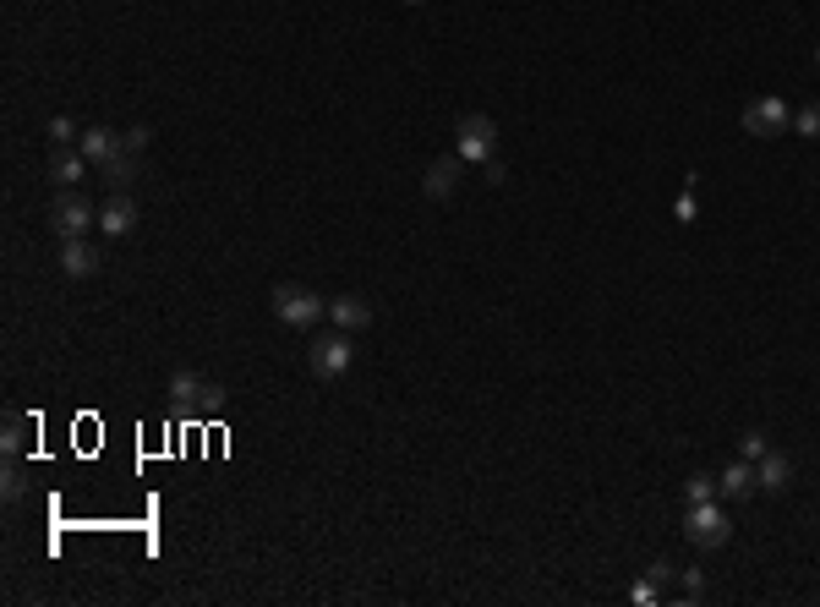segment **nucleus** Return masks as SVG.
I'll list each match as a JSON object with an SVG mask.
<instances>
[{
    "label": "nucleus",
    "mask_w": 820,
    "mask_h": 607,
    "mask_svg": "<svg viewBox=\"0 0 820 607\" xmlns=\"http://www.w3.org/2000/svg\"><path fill=\"white\" fill-rule=\"evenodd\" d=\"M104 175L115 181V192H126V186L137 181V154H126V148H121V154H115L110 165H104Z\"/></svg>",
    "instance_id": "nucleus-17"
},
{
    "label": "nucleus",
    "mask_w": 820,
    "mask_h": 607,
    "mask_svg": "<svg viewBox=\"0 0 820 607\" xmlns=\"http://www.w3.org/2000/svg\"><path fill=\"white\" fill-rule=\"evenodd\" d=\"M274 318L285 329H312L318 318H328V301L307 285H274Z\"/></svg>",
    "instance_id": "nucleus-1"
},
{
    "label": "nucleus",
    "mask_w": 820,
    "mask_h": 607,
    "mask_svg": "<svg viewBox=\"0 0 820 607\" xmlns=\"http://www.w3.org/2000/svg\"><path fill=\"white\" fill-rule=\"evenodd\" d=\"M99 252H93L88 247V241H61V274L66 279H93V274H99Z\"/></svg>",
    "instance_id": "nucleus-11"
},
{
    "label": "nucleus",
    "mask_w": 820,
    "mask_h": 607,
    "mask_svg": "<svg viewBox=\"0 0 820 607\" xmlns=\"http://www.w3.org/2000/svg\"><path fill=\"white\" fill-rule=\"evenodd\" d=\"M50 175H55V186H77L82 175H88V154H61Z\"/></svg>",
    "instance_id": "nucleus-16"
},
{
    "label": "nucleus",
    "mask_w": 820,
    "mask_h": 607,
    "mask_svg": "<svg viewBox=\"0 0 820 607\" xmlns=\"http://www.w3.org/2000/svg\"><path fill=\"white\" fill-rule=\"evenodd\" d=\"M121 148H126V154H143V148H148V126H126Z\"/></svg>",
    "instance_id": "nucleus-23"
},
{
    "label": "nucleus",
    "mask_w": 820,
    "mask_h": 607,
    "mask_svg": "<svg viewBox=\"0 0 820 607\" xmlns=\"http://www.w3.org/2000/svg\"><path fill=\"white\" fill-rule=\"evenodd\" d=\"M766 449H771V443H766V433H744V438H738V454H744L749 465H755V460H760V454H766Z\"/></svg>",
    "instance_id": "nucleus-21"
},
{
    "label": "nucleus",
    "mask_w": 820,
    "mask_h": 607,
    "mask_svg": "<svg viewBox=\"0 0 820 607\" xmlns=\"http://www.w3.org/2000/svg\"><path fill=\"white\" fill-rule=\"evenodd\" d=\"M328 318H334V329L356 334V329H367V323H372V307L361 296H339V301H328Z\"/></svg>",
    "instance_id": "nucleus-13"
},
{
    "label": "nucleus",
    "mask_w": 820,
    "mask_h": 607,
    "mask_svg": "<svg viewBox=\"0 0 820 607\" xmlns=\"http://www.w3.org/2000/svg\"><path fill=\"white\" fill-rule=\"evenodd\" d=\"M788 126H793V110L777 99V93H760V99L744 104V132L749 137H777V132H788Z\"/></svg>",
    "instance_id": "nucleus-5"
},
{
    "label": "nucleus",
    "mask_w": 820,
    "mask_h": 607,
    "mask_svg": "<svg viewBox=\"0 0 820 607\" xmlns=\"http://www.w3.org/2000/svg\"><path fill=\"white\" fill-rule=\"evenodd\" d=\"M684 597H689V602L706 597V575H700V569H684Z\"/></svg>",
    "instance_id": "nucleus-24"
},
{
    "label": "nucleus",
    "mask_w": 820,
    "mask_h": 607,
    "mask_svg": "<svg viewBox=\"0 0 820 607\" xmlns=\"http://www.w3.org/2000/svg\"><path fill=\"white\" fill-rule=\"evenodd\" d=\"M44 132H50V143H55V148H66V143H72V137H77V126L66 121V115H55V121L44 126Z\"/></svg>",
    "instance_id": "nucleus-22"
},
{
    "label": "nucleus",
    "mask_w": 820,
    "mask_h": 607,
    "mask_svg": "<svg viewBox=\"0 0 820 607\" xmlns=\"http://www.w3.org/2000/svg\"><path fill=\"white\" fill-rule=\"evenodd\" d=\"M717 487H722V498H749V493H755V465H749V460H733L728 471L717 476Z\"/></svg>",
    "instance_id": "nucleus-14"
},
{
    "label": "nucleus",
    "mask_w": 820,
    "mask_h": 607,
    "mask_svg": "<svg viewBox=\"0 0 820 607\" xmlns=\"http://www.w3.org/2000/svg\"><path fill=\"white\" fill-rule=\"evenodd\" d=\"M689 542L706 547V553H717V547L733 542V525L722 515V504L711 498V504H689Z\"/></svg>",
    "instance_id": "nucleus-3"
},
{
    "label": "nucleus",
    "mask_w": 820,
    "mask_h": 607,
    "mask_svg": "<svg viewBox=\"0 0 820 607\" xmlns=\"http://www.w3.org/2000/svg\"><path fill=\"white\" fill-rule=\"evenodd\" d=\"M99 230H104V236H132V230H137V203H132V197L115 192L110 203L99 208Z\"/></svg>",
    "instance_id": "nucleus-9"
},
{
    "label": "nucleus",
    "mask_w": 820,
    "mask_h": 607,
    "mask_svg": "<svg viewBox=\"0 0 820 607\" xmlns=\"http://www.w3.org/2000/svg\"><path fill=\"white\" fill-rule=\"evenodd\" d=\"M460 175H465V159L460 154H443V159H432V165H427V175H421V192L443 203V197L460 192Z\"/></svg>",
    "instance_id": "nucleus-8"
},
{
    "label": "nucleus",
    "mask_w": 820,
    "mask_h": 607,
    "mask_svg": "<svg viewBox=\"0 0 820 607\" xmlns=\"http://www.w3.org/2000/svg\"><path fill=\"white\" fill-rule=\"evenodd\" d=\"M722 487H717V476H689V504H711Z\"/></svg>",
    "instance_id": "nucleus-20"
},
{
    "label": "nucleus",
    "mask_w": 820,
    "mask_h": 607,
    "mask_svg": "<svg viewBox=\"0 0 820 607\" xmlns=\"http://www.w3.org/2000/svg\"><path fill=\"white\" fill-rule=\"evenodd\" d=\"M405 6H427V0H405Z\"/></svg>",
    "instance_id": "nucleus-27"
},
{
    "label": "nucleus",
    "mask_w": 820,
    "mask_h": 607,
    "mask_svg": "<svg viewBox=\"0 0 820 607\" xmlns=\"http://www.w3.org/2000/svg\"><path fill=\"white\" fill-rule=\"evenodd\" d=\"M82 154H88V165H110L115 154H121V132H110V126H88L82 132Z\"/></svg>",
    "instance_id": "nucleus-12"
},
{
    "label": "nucleus",
    "mask_w": 820,
    "mask_h": 607,
    "mask_svg": "<svg viewBox=\"0 0 820 607\" xmlns=\"http://www.w3.org/2000/svg\"><path fill=\"white\" fill-rule=\"evenodd\" d=\"M28 433H33V416L11 411V416H6V427H0V449H6V460H17V454L28 449Z\"/></svg>",
    "instance_id": "nucleus-15"
},
{
    "label": "nucleus",
    "mask_w": 820,
    "mask_h": 607,
    "mask_svg": "<svg viewBox=\"0 0 820 607\" xmlns=\"http://www.w3.org/2000/svg\"><path fill=\"white\" fill-rule=\"evenodd\" d=\"M673 214H678V219H684V225H689V219H695V214H700V208H695V197H689V192H684V197H678V203H673Z\"/></svg>",
    "instance_id": "nucleus-26"
},
{
    "label": "nucleus",
    "mask_w": 820,
    "mask_h": 607,
    "mask_svg": "<svg viewBox=\"0 0 820 607\" xmlns=\"http://www.w3.org/2000/svg\"><path fill=\"white\" fill-rule=\"evenodd\" d=\"M454 154L465 159V165H487L492 154H498V121L492 115H465L460 121V148Z\"/></svg>",
    "instance_id": "nucleus-4"
},
{
    "label": "nucleus",
    "mask_w": 820,
    "mask_h": 607,
    "mask_svg": "<svg viewBox=\"0 0 820 607\" xmlns=\"http://www.w3.org/2000/svg\"><path fill=\"white\" fill-rule=\"evenodd\" d=\"M50 225H55V236H61V241H82V236H88V225H99V214H93V208L82 203V197L66 192L61 203H55Z\"/></svg>",
    "instance_id": "nucleus-7"
},
{
    "label": "nucleus",
    "mask_w": 820,
    "mask_h": 607,
    "mask_svg": "<svg viewBox=\"0 0 820 607\" xmlns=\"http://www.w3.org/2000/svg\"><path fill=\"white\" fill-rule=\"evenodd\" d=\"M170 400L175 405H197V411L214 416L219 405H225V389H219V383H203L197 372H170Z\"/></svg>",
    "instance_id": "nucleus-6"
},
{
    "label": "nucleus",
    "mask_w": 820,
    "mask_h": 607,
    "mask_svg": "<svg viewBox=\"0 0 820 607\" xmlns=\"http://www.w3.org/2000/svg\"><path fill=\"white\" fill-rule=\"evenodd\" d=\"M793 132H799V137H820V104H804V110H793Z\"/></svg>",
    "instance_id": "nucleus-19"
},
{
    "label": "nucleus",
    "mask_w": 820,
    "mask_h": 607,
    "mask_svg": "<svg viewBox=\"0 0 820 607\" xmlns=\"http://www.w3.org/2000/svg\"><path fill=\"white\" fill-rule=\"evenodd\" d=\"M815 61H820V50H815Z\"/></svg>",
    "instance_id": "nucleus-28"
},
{
    "label": "nucleus",
    "mask_w": 820,
    "mask_h": 607,
    "mask_svg": "<svg viewBox=\"0 0 820 607\" xmlns=\"http://www.w3.org/2000/svg\"><path fill=\"white\" fill-rule=\"evenodd\" d=\"M0 493H6L11 504H17L22 493H28V476H22V465H17V460H11V465H6V476H0Z\"/></svg>",
    "instance_id": "nucleus-18"
},
{
    "label": "nucleus",
    "mask_w": 820,
    "mask_h": 607,
    "mask_svg": "<svg viewBox=\"0 0 820 607\" xmlns=\"http://www.w3.org/2000/svg\"><path fill=\"white\" fill-rule=\"evenodd\" d=\"M793 482V460L782 449H766L755 460V487H766V493H782V487Z\"/></svg>",
    "instance_id": "nucleus-10"
},
{
    "label": "nucleus",
    "mask_w": 820,
    "mask_h": 607,
    "mask_svg": "<svg viewBox=\"0 0 820 607\" xmlns=\"http://www.w3.org/2000/svg\"><path fill=\"white\" fill-rule=\"evenodd\" d=\"M350 361H356V345L345 340V329H339V334H328V340H312V350H307L312 378H323V383L345 378V372H350Z\"/></svg>",
    "instance_id": "nucleus-2"
},
{
    "label": "nucleus",
    "mask_w": 820,
    "mask_h": 607,
    "mask_svg": "<svg viewBox=\"0 0 820 607\" xmlns=\"http://www.w3.org/2000/svg\"><path fill=\"white\" fill-rule=\"evenodd\" d=\"M629 602H640V607H651V602H656V580L646 575V580H640V586H635V591H629Z\"/></svg>",
    "instance_id": "nucleus-25"
}]
</instances>
